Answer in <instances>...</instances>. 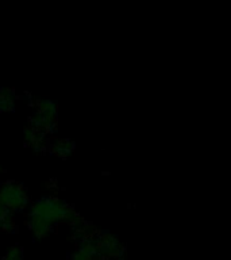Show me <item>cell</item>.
I'll use <instances>...</instances> for the list:
<instances>
[{"label":"cell","instance_id":"cell-11","mask_svg":"<svg viewBox=\"0 0 231 260\" xmlns=\"http://www.w3.org/2000/svg\"><path fill=\"white\" fill-rule=\"evenodd\" d=\"M4 211H6V209H4L3 205H2V203H0V217H2V215L4 214Z\"/></svg>","mask_w":231,"mask_h":260},{"label":"cell","instance_id":"cell-7","mask_svg":"<svg viewBox=\"0 0 231 260\" xmlns=\"http://www.w3.org/2000/svg\"><path fill=\"white\" fill-rule=\"evenodd\" d=\"M50 149L58 157H68L74 150V144L68 138H60V140H54L52 142Z\"/></svg>","mask_w":231,"mask_h":260},{"label":"cell","instance_id":"cell-6","mask_svg":"<svg viewBox=\"0 0 231 260\" xmlns=\"http://www.w3.org/2000/svg\"><path fill=\"white\" fill-rule=\"evenodd\" d=\"M24 142L27 144L30 148L34 150H44L46 146V141H45V134L40 130H36L35 127H32L31 125H28L24 129Z\"/></svg>","mask_w":231,"mask_h":260},{"label":"cell","instance_id":"cell-10","mask_svg":"<svg viewBox=\"0 0 231 260\" xmlns=\"http://www.w3.org/2000/svg\"><path fill=\"white\" fill-rule=\"evenodd\" d=\"M4 260H23V251L20 247H11L6 252L3 257Z\"/></svg>","mask_w":231,"mask_h":260},{"label":"cell","instance_id":"cell-4","mask_svg":"<svg viewBox=\"0 0 231 260\" xmlns=\"http://www.w3.org/2000/svg\"><path fill=\"white\" fill-rule=\"evenodd\" d=\"M97 245V253L100 259H118L123 255V245L117 236L109 232H101L95 236Z\"/></svg>","mask_w":231,"mask_h":260},{"label":"cell","instance_id":"cell-1","mask_svg":"<svg viewBox=\"0 0 231 260\" xmlns=\"http://www.w3.org/2000/svg\"><path fill=\"white\" fill-rule=\"evenodd\" d=\"M79 219L80 217L64 199L42 197L30 206L27 225L35 239H44L58 223L74 225Z\"/></svg>","mask_w":231,"mask_h":260},{"label":"cell","instance_id":"cell-3","mask_svg":"<svg viewBox=\"0 0 231 260\" xmlns=\"http://www.w3.org/2000/svg\"><path fill=\"white\" fill-rule=\"evenodd\" d=\"M0 203L10 213L22 211L28 203V197L22 184L7 182L0 184Z\"/></svg>","mask_w":231,"mask_h":260},{"label":"cell","instance_id":"cell-2","mask_svg":"<svg viewBox=\"0 0 231 260\" xmlns=\"http://www.w3.org/2000/svg\"><path fill=\"white\" fill-rule=\"evenodd\" d=\"M30 125L42 133L53 132L57 125V105L56 102L48 98H42L35 102V110L32 113Z\"/></svg>","mask_w":231,"mask_h":260},{"label":"cell","instance_id":"cell-5","mask_svg":"<svg viewBox=\"0 0 231 260\" xmlns=\"http://www.w3.org/2000/svg\"><path fill=\"white\" fill-rule=\"evenodd\" d=\"M70 260H100L97 253V245L95 236H89L81 240L77 249L72 253Z\"/></svg>","mask_w":231,"mask_h":260},{"label":"cell","instance_id":"cell-8","mask_svg":"<svg viewBox=\"0 0 231 260\" xmlns=\"http://www.w3.org/2000/svg\"><path fill=\"white\" fill-rule=\"evenodd\" d=\"M15 105V92L10 88H0V113L11 111Z\"/></svg>","mask_w":231,"mask_h":260},{"label":"cell","instance_id":"cell-9","mask_svg":"<svg viewBox=\"0 0 231 260\" xmlns=\"http://www.w3.org/2000/svg\"><path fill=\"white\" fill-rule=\"evenodd\" d=\"M0 231L12 233L16 231V223L14 219V215L10 211H4V214L0 217Z\"/></svg>","mask_w":231,"mask_h":260},{"label":"cell","instance_id":"cell-12","mask_svg":"<svg viewBox=\"0 0 231 260\" xmlns=\"http://www.w3.org/2000/svg\"><path fill=\"white\" fill-rule=\"evenodd\" d=\"M0 260H4V259H0Z\"/></svg>","mask_w":231,"mask_h":260}]
</instances>
